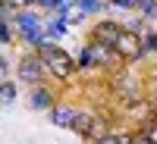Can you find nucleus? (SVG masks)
I'll list each match as a JSON object with an SVG mask.
<instances>
[{"label":"nucleus","instance_id":"1","mask_svg":"<svg viewBox=\"0 0 157 144\" xmlns=\"http://www.w3.org/2000/svg\"><path fill=\"white\" fill-rule=\"evenodd\" d=\"M41 57L47 63V72L54 78H60V82H69V78L75 75V69H78V63L72 60V54H66L63 47H50L47 54H41Z\"/></svg>","mask_w":157,"mask_h":144},{"label":"nucleus","instance_id":"2","mask_svg":"<svg viewBox=\"0 0 157 144\" xmlns=\"http://www.w3.org/2000/svg\"><path fill=\"white\" fill-rule=\"evenodd\" d=\"M16 72H19V82H22V85L38 88V85H41V78H44V72H47V63H44L41 54H25V57L19 60Z\"/></svg>","mask_w":157,"mask_h":144},{"label":"nucleus","instance_id":"3","mask_svg":"<svg viewBox=\"0 0 157 144\" xmlns=\"http://www.w3.org/2000/svg\"><path fill=\"white\" fill-rule=\"evenodd\" d=\"M116 57H120L123 63H138L141 57H145V41H141V35H135V31H123L120 35V41H116Z\"/></svg>","mask_w":157,"mask_h":144},{"label":"nucleus","instance_id":"4","mask_svg":"<svg viewBox=\"0 0 157 144\" xmlns=\"http://www.w3.org/2000/svg\"><path fill=\"white\" fill-rule=\"evenodd\" d=\"M126 28L120 22H113V19H104V22H98L94 28H91V41L94 44H101V47H116V41H120V35H123Z\"/></svg>","mask_w":157,"mask_h":144},{"label":"nucleus","instance_id":"5","mask_svg":"<svg viewBox=\"0 0 157 144\" xmlns=\"http://www.w3.org/2000/svg\"><path fill=\"white\" fill-rule=\"evenodd\" d=\"M29 103H32V110H47V113L57 107V103H54V94H50L44 85H38L32 94H29Z\"/></svg>","mask_w":157,"mask_h":144},{"label":"nucleus","instance_id":"6","mask_svg":"<svg viewBox=\"0 0 157 144\" xmlns=\"http://www.w3.org/2000/svg\"><path fill=\"white\" fill-rule=\"evenodd\" d=\"M16 28H19V35H22V31H41V28H44V19L35 16L32 9H19V16H16Z\"/></svg>","mask_w":157,"mask_h":144},{"label":"nucleus","instance_id":"7","mask_svg":"<svg viewBox=\"0 0 157 144\" xmlns=\"http://www.w3.org/2000/svg\"><path fill=\"white\" fill-rule=\"evenodd\" d=\"M75 116H78V110H72V107H54L50 110V122L60 125V128H72Z\"/></svg>","mask_w":157,"mask_h":144},{"label":"nucleus","instance_id":"8","mask_svg":"<svg viewBox=\"0 0 157 144\" xmlns=\"http://www.w3.org/2000/svg\"><path fill=\"white\" fill-rule=\"evenodd\" d=\"M75 63H78V69H85V72H88V69H98V47L88 41V44L82 47V54H78Z\"/></svg>","mask_w":157,"mask_h":144},{"label":"nucleus","instance_id":"9","mask_svg":"<svg viewBox=\"0 0 157 144\" xmlns=\"http://www.w3.org/2000/svg\"><path fill=\"white\" fill-rule=\"evenodd\" d=\"M94 144H132V135H120V132H110V135L98 138Z\"/></svg>","mask_w":157,"mask_h":144},{"label":"nucleus","instance_id":"10","mask_svg":"<svg viewBox=\"0 0 157 144\" xmlns=\"http://www.w3.org/2000/svg\"><path fill=\"white\" fill-rule=\"evenodd\" d=\"M104 9V0H82V16H94Z\"/></svg>","mask_w":157,"mask_h":144},{"label":"nucleus","instance_id":"11","mask_svg":"<svg viewBox=\"0 0 157 144\" xmlns=\"http://www.w3.org/2000/svg\"><path fill=\"white\" fill-rule=\"evenodd\" d=\"M138 9L145 13V19H157V0H138Z\"/></svg>","mask_w":157,"mask_h":144},{"label":"nucleus","instance_id":"12","mask_svg":"<svg viewBox=\"0 0 157 144\" xmlns=\"http://www.w3.org/2000/svg\"><path fill=\"white\" fill-rule=\"evenodd\" d=\"M0 44L3 47L13 44V22H0Z\"/></svg>","mask_w":157,"mask_h":144},{"label":"nucleus","instance_id":"13","mask_svg":"<svg viewBox=\"0 0 157 144\" xmlns=\"http://www.w3.org/2000/svg\"><path fill=\"white\" fill-rule=\"evenodd\" d=\"M141 41H145V54H157V31H145Z\"/></svg>","mask_w":157,"mask_h":144},{"label":"nucleus","instance_id":"14","mask_svg":"<svg viewBox=\"0 0 157 144\" xmlns=\"http://www.w3.org/2000/svg\"><path fill=\"white\" fill-rule=\"evenodd\" d=\"M0 91H3V103H13V100H16V85H13V82H3Z\"/></svg>","mask_w":157,"mask_h":144},{"label":"nucleus","instance_id":"15","mask_svg":"<svg viewBox=\"0 0 157 144\" xmlns=\"http://www.w3.org/2000/svg\"><path fill=\"white\" fill-rule=\"evenodd\" d=\"M0 3H10V6H16V9H29L32 3H38V0H0Z\"/></svg>","mask_w":157,"mask_h":144},{"label":"nucleus","instance_id":"16","mask_svg":"<svg viewBox=\"0 0 157 144\" xmlns=\"http://www.w3.org/2000/svg\"><path fill=\"white\" fill-rule=\"evenodd\" d=\"M141 132H148V138L157 144V116H154V122H145V128H141Z\"/></svg>","mask_w":157,"mask_h":144},{"label":"nucleus","instance_id":"17","mask_svg":"<svg viewBox=\"0 0 157 144\" xmlns=\"http://www.w3.org/2000/svg\"><path fill=\"white\" fill-rule=\"evenodd\" d=\"M113 9H129V6H138V0H110Z\"/></svg>","mask_w":157,"mask_h":144},{"label":"nucleus","instance_id":"18","mask_svg":"<svg viewBox=\"0 0 157 144\" xmlns=\"http://www.w3.org/2000/svg\"><path fill=\"white\" fill-rule=\"evenodd\" d=\"M132 144H154V141L148 138V132H135L132 135Z\"/></svg>","mask_w":157,"mask_h":144},{"label":"nucleus","instance_id":"19","mask_svg":"<svg viewBox=\"0 0 157 144\" xmlns=\"http://www.w3.org/2000/svg\"><path fill=\"white\" fill-rule=\"evenodd\" d=\"M38 6H44V9H60L63 0H38Z\"/></svg>","mask_w":157,"mask_h":144}]
</instances>
